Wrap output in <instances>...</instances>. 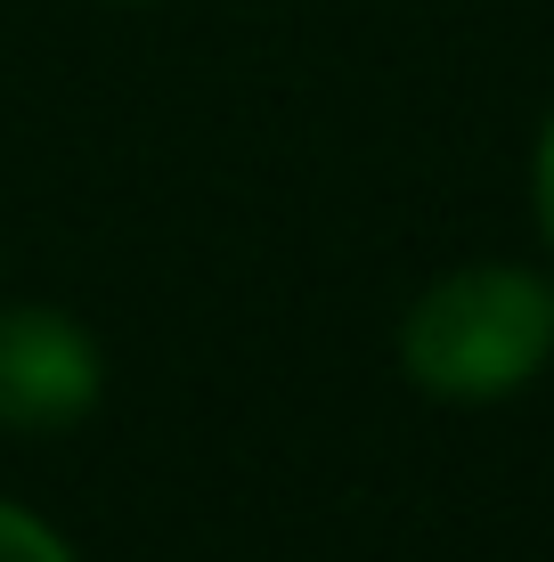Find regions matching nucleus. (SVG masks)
<instances>
[{
    "label": "nucleus",
    "instance_id": "2",
    "mask_svg": "<svg viewBox=\"0 0 554 562\" xmlns=\"http://www.w3.org/2000/svg\"><path fill=\"white\" fill-rule=\"evenodd\" d=\"M106 359L66 310H0V424L9 432H66L99 408Z\"/></svg>",
    "mask_w": 554,
    "mask_h": 562
},
{
    "label": "nucleus",
    "instance_id": "1",
    "mask_svg": "<svg viewBox=\"0 0 554 562\" xmlns=\"http://www.w3.org/2000/svg\"><path fill=\"white\" fill-rule=\"evenodd\" d=\"M554 359V285L513 261H473L441 278L399 326V367L425 400L489 408Z\"/></svg>",
    "mask_w": 554,
    "mask_h": 562
},
{
    "label": "nucleus",
    "instance_id": "4",
    "mask_svg": "<svg viewBox=\"0 0 554 562\" xmlns=\"http://www.w3.org/2000/svg\"><path fill=\"white\" fill-rule=\"evenodd\" d=\"M530 196H539V228H546V245H554V123H546V139H539V164H530Z\"/></svg>",
    "mask_w": 554,
    "mask_h": 562
},
{
    "label": "nucleus",
    "instance_id": "3",
    "mask_svg": "<svg viewBox=\"0 0 554 562\" xmlns=\"http://www.w3.org/2000/svg\"><path fill=\"white\" fill-rule=\"evenodd\" d=\"M0 562H74V554H66V538H57L42 514H25V506L0 497Z\"/></svg>",
    "mask_w": 554,
    "mask_h": 562
}]
</instances>
